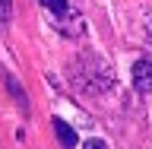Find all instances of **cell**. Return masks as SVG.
Instances as JSON below:
<instances>
[{
	"instance_id": "5b68a950",
	"label": "cell",
	"mask_w": 152,
	"mask_h": 149,
	"mask_svg": "<svg viewBox=\"0 0 152 149\" xmlns=\"http://www.w3.org/2000/svg\"><path fill=\"white\" fill-rule=\"evenodd\" d=\"M7 89H10V92H13V95L19 98V105H22V108H28V98H26V92H22V89L16 86V79H13V76H7Z\"/></svg>"
},
{
	"instance_id": "3957f363",
	"label": "cell",
	"mask_w": 152,
	"mask_h": 149,
	"mask_svg": "<svg viewBox=\"0 0 152 149\" xmlns=\"http://www.w3.org/2000/svg\"><path fill=\"white\" fill-rule=\"evenodd\" d=\"M54 133H57V143H60L64 149H76V146H79L76 130H73L66 121H60V117H54Z\"/></svg>"
},
{
	"instance_id": "7a4b0ae2",
	"label": "cell",
	"mask_w": 152,
	"mask_h": 149,
	"mask_svg": "<svg viewBox=\"0 0 152 149\" xmlns=\"http://www.w3.org/2000/svg\"><path fill=\"white\" fill-rule=\"evenodd\" d=\"M133 89L140 95L152 92V60H136L133 64Z\"/></svg>"
},
{
	"instance_id": "52a82bcc",
	"label": "cell",
	"mask_w": 152,
	"mask_h": 149,
	"mask_svg": "<svg viewBox=\"0 0 152 149\" xmlns=\"http://www.w3.org/2000/svg\"><path fill=\"white\" fill-rule=\"evenodd\" d=\"M83 149H108V143H104V140H86Z\"/></svg>"
},
{
	"instance_id": "8992f818",
	"label": "cell",
	"mask_w": 152,
	"mask_h": 149,
	"mask_svg": "<svg viewBox=\"0 0 152 149\" xmlns=\"http://www.w3.org/2000/svg\"><path fill=\"white\" fill-rule=\"evenodd\" d=\"M0 16H3V22H10V16H13V0H0Z\"/></svg>"
},
{
	"instance_id": "277c9868",
	"label": "cell",
	"mask_w": 152,
	"mask_h": 149,
	"mask_svg": "<svg viewBox=\"0 0 152 149\" xmlns=\"http://www.w3.org/2000/svg\"><path fill=\"white\" fill-rule=\"evenodd\" d=\"M41 7H48L54 16H64L66 10H70V3H66V0H41Z\"/></svg>"
},
{
	"instance_id": "6da1fadb",
	"label": "cell",
	"mask_w": 152,
	"mask_h": 149,
	"mask_svg": "<svg viewBox=\"0 0 152 149\" xmlns=\"http://www.w3.org/2000/svg\"><path fill=\"white\" fill-rule=\"evenodd\" d=\"M73 76H76V86H83L86 92H104V89H111V83H114L111 67L104 64L98 54L83 57V60L73 67Z\"/></svg>"
},
{
	"instance_id": "ba28073f",
	"label": "cell",
	"mask_w": 152,
	"mask_h": 149,
	"mask_svg": "<svg viewBox=\"0 0 152 149\" xmlns=\"http://www.w3.org/2000/svg\"><path fill=\"white\" fill-rule=\"evenodd\" d=\"M142 26H146V35L152 38V13H149V16H146V22H142Z\"/></svg>"
}]
</instances>
